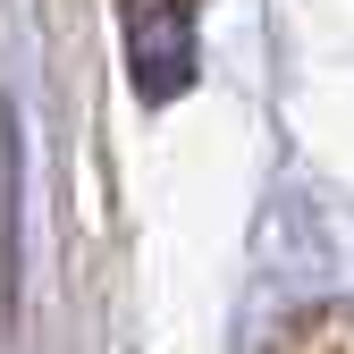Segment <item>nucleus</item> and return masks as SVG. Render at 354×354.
Returning a JSON list of instances; mask_svg holds the SVG:
<instances>
[{
	"instance_id": "obj_1",
	"label": "nucleus",
	"mask_w": 354,
	"mask_h": 354,
	"mask_svg": "<svg viewBox=\"0 0 354 354\" xmlns=\"http://www.w3.org/2000/svg\"><path fill=\"white\" fill-rule=\"evenodd\" d=\"M295 354H354V329H329V337H304Z\"/></svg>"
}]
</instances>
